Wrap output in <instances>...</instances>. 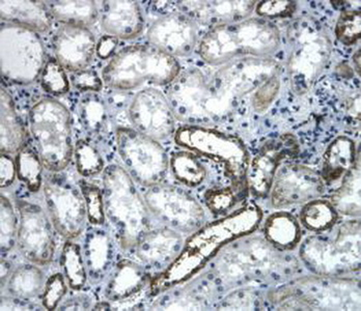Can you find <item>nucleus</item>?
<instances>
[{
    "label": "nucleus",
    "mask_w": 361,
    "mask_h": 311,
    "mask_svg": "<svg viewBox=\"0 0 361 311\" xmlns=\"http://www.w3.org/2000/svg\"><path fill=\"white\" fill-rule=\"evenodd\" d=\"M118 155L127 173L145 187L161 184L169 169V158L158 141L131 128L116 131Z\"/></svg>",
    "instance_id": "nucleus-12"
},
{
    "label": "nucleus",
    "mask_w": 361,
    "mask_h": 311,
    "mask_svg": "<svg viewBox=\"0 0 361 311\" xmlns=\"http://www.w3.org/2000/svg\"><path fill=\"white\" fill-rule=\"evenodd\" d=\"M297 4L294 1H259L255 6V13L264 18H286L294 14Z\"/></svg>",
    "instance_id": "nucleus-47"
},
{
    "label": "nucleus",
    "mask_w": 361,
    "mask_h": 311,
    "mask_svg": "<svg viewBox=\"0 0 361 311\" xmlns=\"http://www.w3.org/2000/svg\"><path fill=\"white\" fill-rule=\"evenodd\" d=\"M81 192L85 198L87 219L90 224L97 226L104 224L106 216H105L102 191L96 185L85 182L81 184Z\"/></svg>",
    "instance_id": "nucleus-44"
},
{
    "label": "nucleus",
    "mask_w": 361,
    "mask_h": 311,
    "mask_svg": "<svg viewBox=\"0 0 361 311\" xmlns=\"http://www.w3.org/2000/svg\"><path fill=\"white\" fill-rule=\"evenodd\" d=\"M1 134H0V151L1 154L19 153L26 141V130L21 118L17 114L12 96L4 88L1 90Z\"/></svg>",
    "instance_id": "nucleus-29"
},
{
    "label": "nucleus",
    "mask_w": 361,
    "mask_h": 311,
    "mask_svg": "<svg viewBox=\"0 0 361 311\" xmlns=\"http://www.w3.org/2000/svg\"><path fill=\"white\" fill-rule=\"evenodd\" d=\"M247 236L230 243L220 253L215 271L224 283H239L267 276L283 267L281 250L266 239Z\"/></svg>",
    "instance_id": "nucleus-10"
},
{
    "label": "nucleus",
    "mask_w": 361,
    "mask_h": 311,
    "mask_svg": "<svg viewBox=\"0 0 361 311\" xmlns=\"http://www.w3.org/2000/svg\"><path fill=\"white\" fill-rule=\"evenodd\" d=\"M44 274L32 264H24L12 273L8 280V291L19 301H28L37 297L44 290Z\"/></svg>",
    "instance_id": "nucleus-32"
},
{
    "label": "nucleus",
    "mask_w": 361,
    "mask_h": 311,
    "mask_svg": "<svg viewBox=\"0 0 361 311\" xmlns=\"http://www.w3.org/2000/svg\"><path fill=\"white\" fill-rule=\"evenodd\" d=\"M262 218V209L250 205L216 222L200 227L183 247L179 257L158 279L157 288L179 283L195 274L222 246L252 233L261 224Z\"/></svg>",
    "instance_id": "nucleus-1"
},
{
    "label": "nucleus",
    "mask_w": 361,
    "mask_h": 311,
    "mask_svg": "<svg viewBox=\"0 0 361 311\" xmlns=\"http://www.w3.org/2000/svg\"><path fill=\"white\" fill-rule=\"evenodd\" d=\"M129 116L136 131L154 140H165L175 132L176 116L171 103L155 88H145L134 97Z\"/></svg>",
    "instance_id": "nucleus-17"
},
{
    "label": "nucleus",
    "mask_w": 361,
    "mask_h": 311,
    "mask_svg": "<svg viewBox=\"0 0 361 311\" xmlns=\"http://www.w3.org/2000/svg\"><path fill=\"white\" fill-rule=\"evenodd\" d=\"M0 16L4 21L27 28L35 32H46L51 28L52 17L45 1L0 2Z\"/></svg>",
    "instance_id": "nucleus-25"
},
{
    "label": "nucleus",
    "mask_w": 361,
    "mask_h": 311,
    "mask_svg": "<svg viewBox=\"0 0 361 311\" xmlns=\"http://www.w3.org/2000/svg\"><path fill=\"white\" fill-rule=\"evenodd\" d=\"M300 257L307 268L322 276H340L360 267V224L349 221L334 238L312 236L302 243Z\"/></svg>",
    "instance_id": "nucleus-9"
},
{
    "label": "nucleus",
    "mask_w": 361,
    "mask_h": 311,
    "mask_svg": "<svg viewBox=\"0 0 361 311\" xmlns=\"http://www.w3.org/2000/svg\"><path fill=\"white\" fill-rule=\"evenodd\" d=\"M17 174L16 161L13 160L8 154H1L0 157V186L6 188L14 182Z\"/></svg>",
    "instance_id": "nucleus-49"
},
{
    "label": "nucleus",
    "mask_w": 361,
    "mask_h": 311,
    "mask_svg": "<svg viewBox=\"0 0 361 311\" xmlns=\"http://www.w3.org/2000/svg\"><path fill=\"white\" fill-rule=\"evenodd\" d=\"M135 248L140 262L153 268H163L179 257L183 240L180 233L169 227L154 229L140 238Z\"/></svg>",
    "instance_id": "nucleus-24"
},
{
    "label": "nucleus",
    "mask_w": 361,
    "mask_h": 311,
    "mask_svg": "<svg viewBox=\"0 0 361 311\" xmlns=\"http://www.w3.org/2000/svg\"><path fill=\"white\" fill-rule=\"evenodd\" d=\"M67 293V284L61 274L52 275L44 286L42 303L47 310H54Z\"/></svg>",
    "instance_id": "nucleus-45"
},
{
    "label": "nucleus",
    "mask_w": 361,
    "mask_h": 311,
    "mask_svg": "<svg viewBox=\"0 0 361 311\" xmlns=\"http://www.w3.org/2000/svg\"><path fill=\"white\" fill-rule=\"evenodd\" d=\"M325 191L321 174L301 164L279 167L270 190L271 205L276 209L298 206L318 200Z\"/></svg>",
    "instance_id": "nucleus-16"
},
{
    "label": "nucleus",
    "mask_w": 361,
    "mask_h": 311,
    "mask_svg": "<svg viewBox=\"0 0 361 311\" xmlns=\"http://www.w3.org/2000/svg\"><path fill=\"white\" fill-rule=\"evenodd\" d=\"M279 87H281V83H279V75H276L271 77L269 80L266 81L264 85L257 88L252 100L255 109L262 112L269 108L279 94Z\"/></svg>",
    "instance_id": "nucleus-46"
},
{
    "label": "nucleus",
    "mask_w": 361,
    "mask_h": 311,
    "mask_svg": "<svg viewBox=\"0 0 361 311\" xmlns=\"http://www.w3.org/2000/svg\"><path fill=\"white\" fill-rule=\"evenodd\" d=\"M118 39L112 35H104L97 42L96 53L100 59H109L116 54Z\"/></svg>",
    "instance_id": "nucleus-50"
},
{
    "label": "nucleus",
    "mask_w": 361,
    "mask_h": 311,
    "mask_svg": "<svg viewBox=\"0 0 361 311\" xmlns=\"http://www.w3.org/2000/svg\"><path fill=\"white\" fill-rule=\"evenodd\" d=\"M298 151V141L292 134H283L264 143L248 166V190L257 197H267L281 163L296 156Z\"/></svg>",
    "instance_id": "nucleus-18"
},
{
    "label": "nucleus",
    "mask_w": 361,
    "mask_h": 311,
    "mask_svg": "<svg viewBox=\"0 0 361 311\" xmlns=\"http://www.w3.org/2000/svg\"><path fill=\"white\" fill-rule=\"evenodd\" d=\"M11 267L10 264L6 260H1V282L4 283V280L8 278V274H10Z\"/></svg>",
    "instance_id": "nucleus-51"
},
{
    "label": "nucleus",
    "mask_w": 361,
    "mask_h": 311,
    "mask_svg": "<svg viewBox=\"0 0 361 311\" xmlns=\"http://www.w3.org/2000/svg\"><path fill=\"white\" fill-rule=\"evenodd\" d=\"M0 239H1V251L8 252L14 247L17 242L19 224L17 222L16 214L14 207L6 196H1V206H0Z\"/></svg>",
    "instance_id": "nucleus-42"
},
{
    "label": "nucleus",
    "mask_w": 361,
    "mask_h": 311,
    "mask_svg": "<svg viewBox=\"0 0 361 311\" xmlns=\"http://www.w3.org/2000/svg\"><path fill=\"white\" fill-rule=\"evenodd\" d=\"M16 158L17 176L32 192L41 188L43 163L37 153L30 147H24Z\"/></svg>",
    "instance_id": "nucleus-37"
},
{
    "label": "nucleus",
    "mask_w": 361,
    "mask_h": 311,
    "mask_svg": "<svg viewBox=\"0 0 361 311\" xmlns=\"http://www.w3.org/2000/svg\"><path fill=\"white\" fill-rule=\"evenodd\" d=\"M147 39L171 56H187L199 41L197 24L183 13H173L156 20L147 30Z\"/></svg>",
    "instance_id": "nucleus-20"
},
{
    "label": "nucleus",
    "mask_w": 361,
    "mask_h": 311,
    "mask_svg": "<svg viewBox=\"0 0 361 311\" xmlns=\"http://www.w3.org/2000/svg\"><path fill=\"white\" fill-rule=\"evenodd\" d=\"M75 164L83 176H92L104 171V160L98 150L87 140H79L74 147Z\"/></svg>",
    "instance_id": "nucleus-39"
},
{
    "label": "nucleus",
    "mask_w": 361,
    "mask_h": 311,
    "mask_svg": "<svg viewBox=\"0 0 361 311\" xmlns=\"http://www.w3.org/2000/svg\"><path fill=\"white\" fill-rule=\"evenodd\" d=\"M43 190L48 214L57 233L68 240L80 236L87 217L82 192L61 176L46 178Z\"/></svg>",
    "instance_id": "nucleus-14"
},
{
    "label": "nucleus",
    "mask_w": 361,
    "mask_h": 311,
    "mask_svg": "<svg viewBox=\"0 0 361 311\" xmlns=\"http://www.w3.org/2000/svg\"><path fill=\"white\" fill-rule=\"evenodd\" d=\"M105 216L116 231L121 246L134 248L149 231V207L126 169L109 165L103 173Z\"/></svg>",
    "instance_id": "nucleus-3"
},
{
    "label": "nucleus",
    "mask_w": 361,
    "mask_h": 311,
    "mask_svg": "<svg viewBox=\"0 0 361 311\" xmlns=\"http://www.w3.org/2000/svg\"><path fill=\"white\" fill-rule=\"evenodd\" d=\"M279 44L281 32L274 24L250 18L212 28L200 41L199 54L209 65H226L244 57H268Z\"/></svg>",
    "instance_id": "nucleus-2"
},
{
    "label": "nucleus",
    "mask_w": 361,
    "mask_h": 311,
    "mask_svg": "<svg viewBox=\"0 0 361 311\" xmlns=\"http://www.w3.org/2000/svg\"><path fill=\"white\" fill-rule=\"evenodd\" d=\"M279 65L269 57H244L222 66L208 81L209 121L224 118L240 99L279 75Z\"/></svg>",
    "instance_id": "nucleus-4"
},
{
    "label": "nucleus",
    "mask_w": 361,
    "mask_h": 311,
    "mask_svg": "<svg viewBox=\"0 0 361 311\" xmlns=\"http://www.w3.org/2000/svg\"><path fill=\"white\" fill-rule=\"evenodd\" d=\"M39 81H41L42 87L54 96L66 94L70 88L65 68L56 59H49L44 65L39 75Z\"/></svg>",
    "instance_id": "nucleus-41"
},
{
    "label": "nucleus",
    "mask_w": 361,
    "mask_h": 311,
    "mask_svg": "<svg viewBox=\"0 0 361 311\" xmlns=\"http://www.w3.org/2000/svg\"><path fill=\"white\" fill-rule=\"evenodd\" d=\"M175 140L180 147L224 165L235 186L247 185L250 154L239 138L202 126L187 125L178 130Z\"/></svg>",
    "instance_id": "nucleus-11"
},
{
    "label": "nucleus",
    "mask_w": 361,
    "mask_h": 311,
    "mask_svg": "<svg viewBox=\"0 0 361 311\" xmlns=\"http://www.w3.org/2000/svg\"><path fill=\"white\" fill-rule=\"evenodd\" d=\"M147 275L140 264L131 260H121L110 275L105 295L111 301L126 299L142 290Z\"/></svg>",
    "instance_id": "nucleus-27"
},
{
    "label": "nucleus",
    "mask_w": 361,
    "mask_h": 311,
    "mask_svg": "<svg viewBox=\"0 0 361 311\" xmlns=\"http://www.w3.org/2000/svg\"><path fill=\"white\" fill-rule=\"evenodd\" d=\"M264 236L279 250H290L300 242V225L289 213H275L266 220Z\"/></svg>",
    "instance_id": "nucleus-30"
},
{
    "label": "nucleus",
    "mask_w": 361,
    "mask_h": 311,
    "mask_svg": "<svg viewBox=\"0 0 361 311\" xmlns=\"http://www.w3.org/2000/svg\"><path fill=\"white\" fill-rule=\"evenodd\" d=\"M171 167L173 176L186 186H200L207 176L206 167L197 155L188 152L173 154L171 159Z\"/></svg>",
    "instance_id": "nucleus-35"
},
{
    "label": "nucleus",
    "mask_w": 361,
    "mask_h": 311,
    "mask_svg": "<svg viewBox=\"0 0 361 311\" xmlns=\"http://www.w3.org/2000/svg\"><path fill=\"white\" fill-rule=\"evenodd\" d=\"M101 28L116 39L137 37L144 28V17L136 1H101Z\"/></svg>",
    "instance_id": "nucleus-23"
},
{
    "label": "nucleus",
    "mask_w": 361,
    "mask_h": 311,
    "mask_svg": "<svg viewBox=\"0 0 361 311\" xmlns=\"http://www.w3.org/2000/svg\"><path fill=\"white\" fill-rule=\"evenodd\" d=\"M180 74L179 61L152 45H135L121 50L102 70V80L112 90L127 92L145 83L165 85Z\"/></svg>",
    "instance_id": "nucleus-5"
},
{
    "label": "nucleus",
    "mask_w": 361,
    "mask_h": 311,
    "mask_svg": "<svg viewBox=\"0 0 361 311\" xmlns=\"http://www.w3.org/2000/svg\"><path fill=\"white\" fill-rule=\"evenodd\" d=\"M257 1H179L180 13L202 25H228L247 19L255 11Z\"/></svg>",
    "instance_id": "nucleus-22"
},
{
    "label": "nucleus",
    "mask_w": 361,
    "mask_h": 311,
    "mask_svg": "<svg viewBox=\"0 0 361 311\" xmlns=\"http://www.w3.org/2000/svg\"><path fill=\"white\" fill-rule=\"evenodd\" d=\"M51 16L68 25L87 28L100 16V4L97 1H45Z\"/></svg>",
    "instance_id": "nucleus-31"
},
{
    "label": "nucleus",
    "mask_w": 361,
    "mask_h": 311,
    "mask_svg": "<svg viewBox=\"0 0 361 311\" xmlns=\"http://www.w3.org/2000/svg\"><path fill=\"white\" fill-rule=\"evenodd\" d=\"M79 116L85 131L98 134L106 125L107 114L105 104L94 92H90L81 101Z\"/></svg>",
    "instance_id": "nucleus-38"
},
{
    "label": "nucleus",
    "mask_w": 361,
    "mask_h": 311,
    "mask_svg": "<svg viewBox=\"0 0 361 311\" xmlns=\"http://www.w3.org/2000/svg\"><path fill=\"white\" fill-rule=\"evenodd\" d=\"M246 190H248L247 185L235 186L232 184L226 188L211 189L204 194V202L212 213L221 215L228 213Z\"/></svg>",
    "instance_id": "nucleus-40"
},
{
    "label": "nucleus",
    "mask_w": 361,
    "mask_h": 311,
    "mask_svg": "<svg viewBox=\"0 0 361 311\" xmlns=\"http://www.w3.org/2000/svg\"><path fill=\"white\" fill-rule=\"evenodd\" d=\"M169 101L178 120L195 123H209L207 114L208 81L199 70H189L173 81Z\"/></svg>",
    "instance_id": "nucleus-19"
},
{
    "label": "nucleus",
    "mask_w": 361,
    "mask_h": 311,
    "mask_svg": "<svg viewBox=\"0 0 361 311\" xmlns=\"http://www.w3.org/2000/svg\"><path fill=\"white\" fill-rule=\"evenodd\" d=\"M149 188L145 204L165 226L180 233H195L204 226V209L186 191L162 183Z\"/></svg>",
    "instance_id": "nucleus-13"
},
{
    "label": "nucleus",
    "mask_w": 361,
    "mask_h": 311,
    "mask_svg": "<svg viewBox=\"0 0 361 311\" xmlns=\"http://www.w3.org/2000/svg\"><path fill=\"white\" fill-rule=\"evenodd\" d=\"M353 61L356 66V73L360 75V49H358L354 54Z\"/></svg>",
    "instance_id": "nucleus-52"
},
{
    "label": "nucleus",
    "mask_w": 361,
    "mask_h": 311,
    "mask_svg": "<svg viewBox=\"0 0 361 311\" xmlns=\"http://www.w3.org/2000/svg\"><path fill=\"white\" fill-rule=\"evenodd\" d=\"M97 42L89 28L82 26H59L54 37V49L56 61L72 73L87 70L94 53Z\"/></svg>",
    "instance_id": "nucleus-21"
},
{
    "label": "nucleus",
    "mask_w": 361,
    "mask_h": 311,
    "mask_svg": "<svg viewBox=\"0 0 361 311\" xmlns=\"http://www.w3.org/2000/svg\"><path fill=\"white\" fill-rule=\"evenodd\" d=\"M356 164V147L352 139L340 136L334 139L323 156L321 176L326 184L343 180Z\"/></svg>",
    "instance_id": "nucleus-26"
},
{
    "label": "nucleus",
    "mask_w": 361,
    "mask_h": 311,
    "mask_svg": "<svg viewBox=\"0 0 361 311\" xmlns=\"http://www.w3.org/2000/svg\"><path fill=\"white\" fill-rule=\"evenodd\" d=\"M70 80L73 87L81 92H97L102 88V80L97 72L92 70L72 73Z\"/></svg>",
    "instance_id": "nucleus-48"
},
{
    "label": "nucleus",
    "mask_w": 361,
    "mask_h": 311,
    "mask_svg": "<svg viewBox=\"0 0 361 311\" xmlns=\"http://www.w3.org/2000/svg\"><path fill=\"white\" fill-rule=\"evenodd\" d=\"M331 204L343 215L353 217L360 215V161L343 176L342 185L332 196Z\"/></svg>",
    "instance_id": "nucleus-33"
},
{
    "label": "nucleus",
    "mask_w": 361,
    "mask_h": 311,
    "mask_svg": "<svg viewBox=\"0 0 361 311\" xmlns=\"http://www.w3.org/2000/svg\"><path fill=\"white\" fill-rule=\"evenodd\" d=\"M361 13L355 10H343L336 24V35L345 46L354 45L360 39Z\"/></svg>",
    "instance_id": "nucleus-43"
},
{
    "label": "nucleus",
    "mask_w": 361,
    "mask_h": 311,
    "mask_svg": "<svg viewBox=\"0 0 361 311\" xmlns=\"http://www.w3.org/2000/svg\"><path fill=\"white\" fill-rule=\"evenodd\" d=\"M17 245L21 255L36 264H49L54 259L55 241L52 222L37 205L20 200Z\"/></svg>",
    "instance_id": "nucleus-15"
},
{
    "label": "nucleus",
    "mask_w": 361,
    "mask_h": 311,
    "mask_svg": "<svg viewBox=\"0 0 361 311\" xmlns=\"http://www.w3.org/2000/svg\"><path fill=\"white\" fill-rule=\"evenodd\" d=\"M28 120L44 167L52 173L63 171L74 153L69 110L54 99L44 98L32 106Z\"/></svg>",
    "instance_id": "nucleus-6"
},
{
    "label": "nucleus",
    "mask_w": 361,
    "mask_h": 311,
    "mask_svg": "<svg viewBox=\"0 0 361 311\" xmlns=\"http://www.w3.org/2000/svg\"><path fill=\"white\" fill-rule=\"evenodd\" d=\"M271 300L281 310H360V284L334 276L307 277L279 288Z\"/></svg>",
    "instance_id": "nucleus-8"
},
{
    "label": "nucleus",
    "mask_w": 361,
    "mask_h": 311,
    "mask_svg": "<svg viewBox=\"0 0 361 311\" xmlns=\"http://www.w3.org/2000/svg\"><path fill=\"white\" fill-rule=\"evenodd\" d=\"M82 255L87 271L92 279L100 280L106 274L114 260V248L104 231L90 229L83 245Z\"/></svg>",
    "instance_id": "nucleus-28"
},
{
    "label": "nucleus",
    "mask_w": 361,
    "mask_h": 311,
    "mask_svg": "<svg viewBox=\"0 0 361 311\" xmlns=\"http://www.w3.org/2000/svg\"><path fill=\"white\" fill-rule=\"evenodd\" d=\"M61 268L70 288L80 291L87 283V267L83 260L82 250L76 243L67 242L61 257Z\"/></svg>",
    "instance_id": "nucleus-34"
},
{
    "label": "nucleus",
    "mask_w": 361,
    "mask_h": 311,
    "mask_svg": "<svg viewBox=\"0 0 361 311\" xmlns=\"http://www.w3.org/2000/svg\"><path fill=\"white\" fill-rule=\"evenodd\" d=\"M338 214L331 202L318 198L305 204L300 213V220L310 231L320 233L336 224Z\"/></svg>",
    "instance_id": "nucleus-36"
},
{
    "label": "nucleus",
    "mask_w": 361,
    "mask_h": 311,
    "mask_svg": "<svg viewBox=\"0 0 361 311\" xmlns=\"http://www.w3.org/2000/svg\"><path fill=\"white\" fill-rule=\"evenodd\" d=\"M288 42L290 87L296 94H303L312 90L324 71L331 55V42L317 22L305 18L292 24Z\"/></svg>",
    "instance_id": "nucleus-7"
}]
</instances>
